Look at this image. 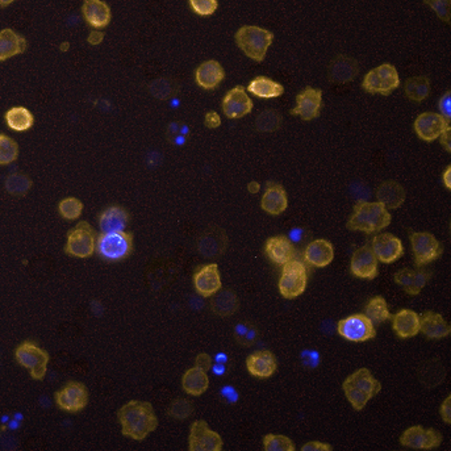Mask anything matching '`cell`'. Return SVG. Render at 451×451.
Here are the masks:
<instances>
[{"mask_svg": "<svg viewBox=\"0 0 451 451\" xmlns=\"http://www.w3.org/2000/svg\"><path fill=\"white\" fill-rule=\"evenodd\" d=\"M121 434L133 441H144L158 426L154 408L147 401L132 400L118 409Z\"/></svg>", "mask_w": 451, "mask_h": 451, "instance_id": "cell-1", "label": "cell"}, {"mask_svg": "<svg viewBox=\"0 0 451 451\" xmlns=\"http://www.w3.org/2000/svg\"><path fill=\"white\" fill-rule=\"evenodd\" d=\"M391 224V213L382 203L358 201L347 221V229L364 232L367 235L377 233Z\"/></svg>", "mask_w": 451, "mask_h": 451, "instance_id": "cell-2", "label": "cell"}, {"mask_svg": "<svg viewBox=\"0 0 451 451\" xmlns=\"http://www.w3.org/2000/svg\"><path fill=\"white\" fill-rule=\"evenodd\" d=\"M346 399L355 411H362L372 397L382 391V384L369 369H360L349 375L343 384Z\"/></svg>", "mask_w": 451, "mask_h": 451, "instance_id": "cell-3", "label": "cell"}, {"mask_svg": "<svg viewBox=\"0 0 451 451\" xmlns=\"http://www.w3.org/2000/svg\"><path fill=\"white\" fill-rule=\"evenodd\" d=\"M274 40L270 30L257 26H244L235 33V43L245 55L253 61L262 62Z\"/></svg>", "mask_w": 451, "mask_h": 451, "instance_id": "cell-4", "label": "cell"}, {"mask_svg": "<svg viewBox=\"0 0 451 451\" xmlns=\"http://www.w3.org/2000/svg\"><path fill=\"white\" fill-rule=\"evenodd\" d=\"M307 267L303 262L292 260L283 265L279 279L280 295L284 299H296L307 289Z\"/></svg>", "mask_w": 451, "mask_h": 451, "instance_id": "cell-5", "label": "cell"}, {"mask_svg": "<svg viewBox=\"0 0 451 451\" xmlns=\"http://www.w3.org/2000/svg\"><path fill=\"white\" fill-rule=\"evenodd\" d=\"M132 249L133 237L127 232L101 233L96 240V252L106 261H123L132 253Z\"/></svg>", "mask_w": 451, "mask_h": 451, "instance_id": "cell-6", "label": "cell"}, {"mask_svg": "<svg viewBox=\"0 0 451 451\" xmlns=\"http://www.w3.org/2000/svg\"><path fill=\"white\" fill-rule=\"evenodd\" d=\"M15 358L20 366L27 369L32 379L43 380L48 372V364L50 357L44 349L33 343H20L15 350Z\"/></svg>", "mask_w": 451, "mask_h": 451, "instance_id": "cell-7", "label": "cell"}, {"mask_svg": "<svg viewBox=\"0 0 451 451\" xmlns=\"http://www.w3.org/2000/svg\"><path fill=\"white\" fill-rule=\"evenodd\" d=\"M96 250V238L90 224L81 221L67 233L65 253L75 258H89Z\"/></svg>", "mask_w": 451, "mask_h": 451, "instance_id": "cell-8", "label": "cell"}, {"mask_svg": "<svg viewBox=\"0 0 451 451\" xmlns=\"http://www.w3.org/2000/svg\"><path fill=\"white\" fill-rule=\"evenodd\" d=\"M337 332L349 343H366L377 337L374 324L363 313H357L340 320Z\"/></svg>", "mask_w": 451, "mask_h": 451, "instance_id": "cell-9", "label": "cell"}, {"mask_svg": "<svg viewBox=\"0 0 451 451\" xmlns=\"http://www.w3.org/2000/svg\"><path fill=\"white\" fill-rule=\"evenodd\" d=\"M399 86V72L395 66L389 64L380 65L377 69L367 72L362 83V87L367 92L382 95H389Z\"/></svg>", "mask_w": 451, "mask_h": 451, "instance_id": "cell-10", "label": "cell"}, {"mask_svg": "<svg viewBox=\"0 0 451 451\" xmlns=\"http://www.w3.org/2000/svg\"><path fill=\"white\" fill-rule=\"evenodd\" d=\"M55 404L67 413H79L89 404V389L79 382L67 383L55 395Z\"/></svg>", "mask_w": 451, "mask_h": 451, "instance_id": "cell-11", "label": "cell"}, {"mask_svg": "<svg viewBox=\"0 0 451 451\" xmlns=\"http://www.w3.org/2000/svg\"><path fill=\"white\" fill-rule=\"evenodd\" d=\"M411 244L413 249L416 266L418 269L438 260L442 254V245L432 233L417 232L411 235Z\"/></svg>", "mask_w": 451, "mask_h": 451, "instance_id": "cell-12", "label": "cell"}, {"mask_svg": "<svg viewBox=\"0 0 451 451\" xmlns=\"http://www.w3.org/2000/svg\"><path fill=\"white\" fill-rule=\"evenodd\" d=\"M223 438L220 434L209 429L204 420H198L191 425L189 450L190 451H221Z\"/></svg>", "mask_w": 451, "mask_h": 451, "instance_id": "cell-13", "label": "cell"}, {"mask_svg": "<svg viewBox=\"0 0 451 451\" xmlns=\"http://www.w3.org/2000/svg\"><path fill=\"white\" fill-rule=\"evenodd\" d=\"M442 434L435 429H425L420 425L408 428L400 437V443L409 449L433 450L442 443Z\"/></svg>", "mask_w": 451, "mask_h": 451, "instance_id": "cell-14", "label": "cell"}, {"mask_svg": "<svg viewBox=\"0 0 451 451\" xmlns=\"http://www.w3.org/2000/svg\"><path fill=\"white\" fill-rule=\"evenodd\" d=\"M194 286L199 295L203 298H211L216 295L223 287L216 263L199 267L198 271L194 274Z\"/></svg>", "mask_w": 451, "mask_h": 451, "instance_id": "cell-15", "label": "cell"}, {"mask_svg": "<svg viewBox=\"0 0 451 451\" xmlns=\"http://www.w3.org/2000/svg\"><path fill=\"white\" fill-rule=\"evenodd\" d=\"M350 270L360 279L372 280L378 275V258L369 246L357 249L352 254Z\"/></svg>", "mask_w": 451, "mask_h": 451, "instance_id": "cell-16", "label": "cell"}, {"mask_svg": "<svg viewBox=\"0 0 451 451\" xmlns=\"http://www.w3.org/2000/svg\"><path fill=\"white\" fill-rule=\"evenodd\" d=\"M323 104V91L307 87L296 96V107L291 111L292 115L300 116L304 121L318 118Z\"/></svg>", "mask_w": 451, "mask_h": 451, "instance_id": "cell-17", "label": "cell"}, {"mask_svg": "<svg viewBox=\"0 0 451 451\" xmlns=\"http://www.w3.org/2000/svg\"><path fill=\"white\" fill-rule=\"evenodd\" d=\"M449 128V123L435 112H425L416 118L415 130L417 135L426 143H433L443 130Z\"/></svg>", "mask_w": 451, "mask_h": 451, "instance_id": "cell-18", "label": "cell"}, {"mask_svg": "<svg viewBox=\"0 0 451 451\" xmlns=\"http://www.w3.org/2000/svg\"><path fill=\"white\" fill-rule=\"evenodd\" d=\"M371 249L375 254V257L378 258V261L383 263H392L397 261L404 254L403 243L391 233L375 235L372 240Z\"/></svg>", "mask_w": 451, "mask_h": 451, "instance_id": "cell-19", "label": "cell"}, {"mask_svg": "<svg viewBox=\"0 0 451 451\" xmlns=\"http://www.w3.org/2000/svg\"><path fill=\"white\" fill-rule=\"evenodd\" d=\"M253 101L247 96L243 86H237L229 91L223 100V111L228 118H241L250 113Z\"/></svg>", "mask_w": 451, "mask_h": 451, "instance_id": "cell-20", "label": "cell"}, {"mask_svg": "<svg viewBox=\"0 0 451 451\" xmlns=\"http://www.w3.org/2000/svg\"><path fill=\"white\" fill-rule=\"evenodd\" d=\"M246 369L254 378L267 379L278 370V361L277 357L269 350L252 352L246 358Z\"/></svg>", "mask_w": 451, "mask_h": 451, "instance_id": "cell-21", "label": "cell"}, {"mask_svg": "<svg viewBox=\"0 0 451 451\" xmlns=\"http://www.w3.org/2000/svg\"><path fill=\"white\" fill-rule=\"evenodd\" d=\"M262 209L272 216H279L289 207L287 192L282 184L267 183L261 200Z\"/></svg>", "mask_w": 451, "mask_h": 451, "instance_id": "cell-22", "label": "cell"}, {"mask_svg": "<svg viewBox=\"0 0 451 451\" xmlns=\"http://www.w3.org/2000/svg\"><path fill=\"white\" fill-rule=\"evenodd\" d=\"M420 332L429 340H442L450 335V325L440 313L426 311L420 316Z\"/></svg>", "mask_w": 451, "mask_h": 451, "instance_id": "cell-23", "label": "cell"}, {"mask_svg": "<svg viewBox=\"0 0 451 451\" xmlns=\"http://www.w3.org/2000/svg\"><path fill=\"white\" fill-rule=\"evenodd\" d=\"M333 258V245L324 238L312 241L304 250V260L313 267H326L332 263Z\"/></svg>", "mask_w": 451, "mask_h": 451, "instance_id": "cell-24", "label": "cell"}, {"mask_svg": "<svg viewBox=\"0 0 451 451\" xmlns=\"http://www.w3.org/2000/svg\"><path fill=\"white\" fill-rule=\"evenodd\" d=\"M430 279V272L418 269V270H411V269H403L397 271L395 274V282L400 284L406 294L409 295H418L426 283Z\"/></svg>", "mask_w": 451, "mask_h": 451, "instance_id": "cell-25", "label": "cell"}, {"mask_svg": "<svg viewBox=\"0 0 451 451\" xmlns=\"http://www.w3.org/2000/svg\"><path fill=\"white\" fill-rule=\"evenodd\" d=\"M265 250L271 261L277 265H286L287 262L294 260L295 249L289 237L286 235H275L267 240Z\"/></svg>", "mask_w": 451, "mask_h": 451, "instance_id": "cell-26", "label": "cell"}, {"mask_svg": "<svg viewBox=\"0 0 451 451\" xmlns=\"http://www.w3.org/2000/svg\"><path fill=\"white\" fill-rule=\"evenodd\" d=\"M392 329L397 337L406 340L420 333V315L412 309H401L392 317Z\"/></svg>", "mask_w": 451, "mask_h": 451, "instance_id": "cell-27", "label": "cell"}, {"mask_svg": "<svg viewBox=\"0 0 451 451\" xmlns=\"http://www.w3.org/2000/svg\"><path fill=\"white\" fill-rule=\"evenodd\" d=\"M129 221V215L123 207L113 206L101 212L99 216V226L103 233H118L124 232Z\"/></svg>", "mask_w": 451, "mask_h": 451, "instance_id": "cell-28", "label": "cell"}, {"mask_svg": "<svg viewBox=\"0 0 451 451\" xmlns=\"http://www.w3.org/2000/svg\"><path fill=\"white\" fill-rule=\"evenodd\" d=\"M226 78V72L223 66L217 61H206L204 64L200 65L195 74L196 83L201 89L206 90H213Z\"/></svg>", "mask_w": 451, "mask_h": 451, "instance_id": "cell-29", "label": "cell"}, {"mask_svg": "<svg viewBox=\"0 0 451 451\" xmlns=\"http://www.w3.org/2000/svg\"><path fill=\"white\" fill-rule=\"evenodd\" d=\"M82 12L91 27L96 29L107 27L111 21V9L104 1L100 0H86L83 3Z\"/></svg>", "mask_w": 451, "mask_h": 451, "instance_id": "cell-30", "label": "cell"}, {"mask_svg": "<svg viewBox=\"0 0 451 451\" xmlns=\"http://www.w3.org/2000/svg\"><path fill=\"white\" fill-rule=\"evenodd\" d=\"M377 198L387 209H397L406 201V192L397 182H383L377 191Z\"/></svg>", "mask_w": 451, "mask_h": 451, "instance_id": "cell-31", "label": "cell"}, {"mask_svg": "<svg viewBox=\"0 0 451 451\" xmlns=\"http://www.w3.org/2000/svg\"><path fill=\"white\" fill-rule=\"evenodd\" d=\"M182 388L191 396H201L209 388L207 371L201 370L196 366L186 371L182 378Z\"/></svg>", "mask_w": 451, "mask_h": 451, "instance_id": "cell-32", "label": "cell"}, {"mask_svg": "<svg viewBox=\"0 0 451 451\" xmlns=\"http://www.w3.org/2000/svg\"><path fill=\"white\" fill-rule=\"evenodd\" d=\"M27 40L16 35L12 29L0 32V60L6 61L13 55H21L27 50Z\"/></svg>", "mask_w": 451, "mask_h": 451, "instance_id": "cell-33", "label": "cell"}, {"mask_svg": "<svg viewBox=\"0 0 451 451\" xmlns=\"http://www.w3.org/2000/svg\"><path fill=\"white\" fill-rule=\"evenodd\" d=\"M330 81L337 82V83H346L350 82L357 77L358 74V64L355 60H352L350 57H337L330 65Z\"/></svg>", "mask_w": 451, "mask_h": 451, "instance_id": "cell-34", "label": "cell"}, {"mask_svg": "<svg viewBox=\"0 0 451 451\" xmlns=\"http://www.w3.org/2000/svg\"><path fill=\"white\" fill-rule=\"evenodd\" d=\"M247 91L262 99H271L282 96L284 94V87L267 77H257L247 86Z\"/></svg>", "mask_w": 451, "mask_h": 451, "instance_id": "cell-35", "label": "cell"}, {"mask_svg": "<svg viewBox=\"0 0 451 451\" xmlns=\"http://www.w3.org/2000/svg\"><path fill=\"white\" fill-rule=\"evenodd\" d=\"M220 232L221 230L216 228V229L208 230L206 235L200 237L198 243L199 252L204 257L213 258L218 254L223 253V250L226 249V235L224 233L218 235Z\"/></svg>", "mask_w": 451, "mask_h": 451, "instance_id": "cell-36", "label": "cell"}, {"mask_svg": "<svg viewBox=\"0 0 451 451\" xmlns=\"http://www.w3.org/2000/svg\"><path fill=\"white\" fill-rule=\"evenodd\" d=\"M211 307L218 316H232L238 308V299L235 292L230 289H224L221 292L218 291L211 303Z\"/></svg>", "mask_w": 451, "mask_h": 451, "instance_id": "cell-37", "label": "cell"}, {"mask_svg": "<svg viewBox=\"0 0 451 451\" xmlns=\"http://www.w3.org/2000/svg\"><path fill=\"white\" fill-rule=\"evenodd\" d=\"M4 118L7 121V126L16 132H26L30 129L35 123L33 115L24 107H13L9 109Z\"/></svg>", "mask_w": 451, "mask_h": 451, "instance_id": "cell-38", "label": "cell"}, {"mask_svg": "<svg viewBox=\"0 0 451 451\" xmlns=\"http://www.w3.org/2000/svg\"><path fill=\"white\" fill-rule=\"evenodd\" d=\"M406 95L413 101H423L429 96L430 81L426 77H413L406 82Z\"/></svg>", "mask_w": 451, "mask_h": 451, "instance_id": "cell-39", "label": "cell"}, {"mask_svg": "<svg viewBox=\"0 0 451 451\" xmlns=\"http://www.w3.org/2000/svg\"><path fill=\"white\" fill-rule=\"evenodd\" d=\"M364 315L370 318L372 324H382L386 323L391 317L389 309H388L386 299L382 296H375L371 299L370 301L366 304Z\"/></svg>", "mask_w": 451, "mask_h": 451, "instance_id": "cell-40", "label": "cell"}, {"mask_svg": "<svg viewBox=\"0 0 451 451\" xmlns=\"http://www.w3.org/2000/svg\"><path fill=\"white\" fill-rule=\"evenodd\" d=\"M32 187V181L21 172L11 174L6 179V191L13 196H24Z\"/></svg>", "mask_w": 451, "mask_h": 451, "instance_id": "cell-41", "label": "cell"}, {"mask_svg": "<svg viewBox=\"0 0 451 451\" xmlns=\"http://www.w3.org/2000/svg\"><path fill=\"white\" fill-rule=\"evenodd\" d=\"M263 449L266 451H295L296 446L289 437L282 434H266L263 437Z\"/></svg>", "mask_w": 451, "mask_h": 451, "instance_id": "cell-42", "label": "cell"}, {"mask_svg": "<svg viewBox=\"0 0 451 451\" xmlns=\"http://www.w3.org/2000/svg\"><path fill=\"white\" fill-rule=\"evenodd\" d=\"M18 157V145L6 135H0V165L15 162Z\"/></svg>", "mask_w": 451, "mask_h": 451, "instance_id": "cell-43", "label": "cell"}, {"mask_svg": "<svg viewBox=\"0 0 451 451\" xmlns=\"http://www.w3.org/2000/svg\"><path fill=\"white\" fill-rule=\"evenodd\" d=\"M282 124V116L274 109H266L257 118V129L261 132H275Z\"/></svg>", "mask_w": 451, "mask_h": 451, "instance_id": "cell-44", "label": "cell"}, {"mask_svg": "<svg viewBox=\"0 0 451 451\" xmlns=\"http://www.w3.org/2000/svg\"><path fill=\"white\" fill-rule=\"evenodd\" d=\"M235 338L243 346H252L258 340V329L249 323L235 325Z\"/></svg>", "mask_w": 451, "mask_h": 451, "instance_id": "cell-45", "label": "cell"}, {"mask_svg": "<svg viewBox=\"0 0 451 451\" xmlns=\"http://www.w3.org/2000/svg\"><path fill=\"white\" fill-rule=\"evenodd\" d=\"M58 211L66 220H77L82 215L83 204L79 199L66 198L60 203Z\"/></svg>", "mask_w": 451, "mask_h": 451, "instance_id": "cell-46", "label": "cell"}, {"mask_svg": "<svg viewBox=\"0 0 451 451\" xmlns=\"http://www.w3.org/2000/svg\"><path fill=\"white\" fill-rule=\"evenodd\" d=\"M150 92L157 99H167L175 92V84L170 79L160 78L150 84Z\"/></svg>", "mask_w": 451, "mask_h": 451, "instance_id": "cell-47", "label": "cell"}, {"mask_svg": "<svg viewBox=\"0 0 451 451\" xmlns=\"http://www.w3.org/2000/svg\"><path fill=\"white\" fill-rule=\"evenodd\" d=\"M194 413L192 403L186 399H177L169 408V416L177 420H186Z\"/></svg>", "mask_w": 451, "mask_h": 451, "instance_id": "cell-48", "label": "cell"}, {"mask_svg": "<svg viewBox=\"0 0 451 451\" xmlns=\"http://www.w3.org/2000/svg\"><path fill=\"white\" fill-rule=\"evenodd\" d=\"M191 9H194L195 13H198L199 16H211L216 12L217 3L216 0H191Z\"/></svg>", "mask_w": 451, "mask_h": 451, "instance_id": "cell-49", "label": "cell"}, {"mask_svg": "<svg viewBox=\"0 0 451 451\" xmlns=\"http://www.w3.org/2000/svg\"><path fill=\"white\" fill-rule=\"evenodd\" d=\"M435 11V13L442 18L443 21H450V1L445 0H428L425 1Z\"/></svg>", "mask_w": 451, "mask_h": 451, "instance_id": "cell-50", "label": "cell"}, {"mask_svg": "<svg viewBox=\"0 0 451 451\" xmlns=\"http://www.w3.org/2000/svg\"><path fill=\"white\" fill-rule=\"evenodd\" d=\"M320 361H321V357L317 350H304L301 352V363L307 369H311V370L316 369L320 364Z\"/></svg>", "mask_w": 451, "mask_h": 451, "instance_id": "cell-51", "label": "cell"}, {"mask_svg": "<svg viewBox=\"0 0 451 451\" xmlns=\"http://www.w3.org/2000/svg\"><path fill=\"white\" fill-rule=\"evenodd\" d=\"M220 397L226 404H235L240 400V394L233 386H226L220 391Z\"/></svg>", "mask_w": 451, "mask_h": 451, "instance_id": "cell-52", "label": "cell"}, {"mask_svg": "<svg viewBox=\"0 0 451 451\" xmlns=\"http://www.w3.org/2000/svg\"><path fill=\"white\" fill-rule=\"evenodd\" d=\"M440 111H441V116H442L447 123L451 118V92L447 91L443 94L442 98L440 100Z\"/></svg>", "mask_w": 451, "mask_h": 451, "instance_id": "cell-53", "label": "cell"}, {"mask_svg": "<svg viewBox=\"0 0 451 451\" xmlns=\"http://www.w3.org/2000/svg\"><path fill=\"white\" fill-rule=\"evenodd\" d=\"M212 364H213V361L207 352H200L195 360V366L201 370L207 371V372L212 369Z\"/></svg>", "mask_w": 451, "mask_h": 451, "instance_id": "cell-54", "label": "cell"}, {"mask_svg": "<svg viewBox=\"0 0 451 451\" xmlns=\"http://www.w3.org/2000/svg\"><path fill=\"white\" fill-rule=\"evenodd\" d=\"M303 451H332L333 447L332 445L329 443L320 442V441H312V442H307L303 447Z\"/></svg>", "mask_w": 451, "mask_h": 451, "instance_id": "cell-55", "label": "cell"}, {"mask_svg": "<svg viewBox=\"0 0 451 451\" xmlns=\"http://www.w3.org/2000/svg\"><path fill=\"white\" fill-rule=\"evenodd\" d=\"M440 415L445 424H451V396H447L443 400L442 406L440 408Z\"/></svg>", "mask_w": 451, "mask_h": 451, "instance_id": "cell-56", "label": "cell"}, {"mask_svg": "<svg viewBox=\"0 0 451 451\" xmlns=\"http://www.w3.org/2000/svg\"><path fill=\"white\" fill-rule=\"evenodd\" d=\"M204 123H206V127L215 129V128H218L221 126V118H220V115L217 112L211 111L206 115V121Z\"/></svg>", "mask_w": 451, "mask_h": 451, "instance_id": "cell-57", "label": "cell"}, {"mask_svg": "<svg viewBox=\"0 0 451 451\" xmlns=\"http://www.w3.org/2000/svg\"><path fill=\"white\" fill-rule=\"evenodd\" d=\"M440 138H441V144H442L443 147H445V150L447 152V153H450L451 152V128L449 127L447 129H445L443 130L442 135H440Z\"/></svg>", "mask_w": 451, "mask_h": 451, "instance_id": "cell-58", "label": "cell"}, {"mask_svg": "<svg viewBox=\"0 0 451 451\" xmlns=\"http://www.w3.org/2000/svg\"><path fill=\"white\" fill-rule=\"evenodd\" d=\"M103 38H104V33L94 30V32H91L87 41L90 43L91 45H99L100 43L103 41Z\"/></svg>", "mask_w": 451, "mask_h": 451, "instance_id": "cell-59", "label": "cell"}, {"mask_svg": "<svg viewBox=\"0 0 451 451\" xmlns=\"http://www.w3.org/2000/svg\"><path fill=\"white\" fill-rule=\"evenodd\" d=\"M211 370L213 371V374L217 375V377H223L226 372V363L215 362V363L212 364V369H211Z\"/></svg>", "mask_w": 451, "mask_h": 451, "instance_id": "cell-60", "label": "cell"}, {"mask_svg": "<svg viewBox=\"0 0 451 451\" xmlns=\"http://www.w3.org/2000/svg\"><path fill=\"white\" fill-rule=\"evenodd\" d=\"M443 184L447 190H451V167L449 166L443 172Z\"/></svg>", "mask_w": 451, "mask_h": 451, "instance_id": "cell-61", "label": "cell"}, {"mask_svg": "<svg viewBox=\"0 0 451 451\" xmlns=\"http://www.w3.org/2000/svg\"><path fill=\"white\" fill-rule=\"evenodd\" d=\"M260 189H261V186H260V183H258V182H250V183L247 184V191H249L250 194H253V195L258 194Z\"/></svg>", "mask_w": 451, "mask_h": 451, "instance_id": "cell-62", "label": "cell"}, {"mask_svg": "<svg viewBox=\"0 0 451 451\" xmlns=\"http://www.w3.org/2000/svg\"><path fill=\"white\" fill-rule=\"evenodd\" d=\"M301 235H303V230L301 229H294L292 232H291V237H289V240H291V243L292 241H300L301 240Z\"/></svg>", "mask_w": 451, "mask_h": 451, "instance_id": "cell-63", "label": "cell"}, {"mask_svg": "<svg viewBox=\"0 0 451 451\" xmlns=\"http://www.w3.org/2000/svg\"><path fill=\"white\" fill-rule=\"evenodd\" d=\"M229 361V357L224 354V352H218L215 355V362H218V363H228Z\"/></svg>", "mask_w": 451, "mask_h": 451, "instance_id": "cell-64", "label": "cell"}]
</instances>
